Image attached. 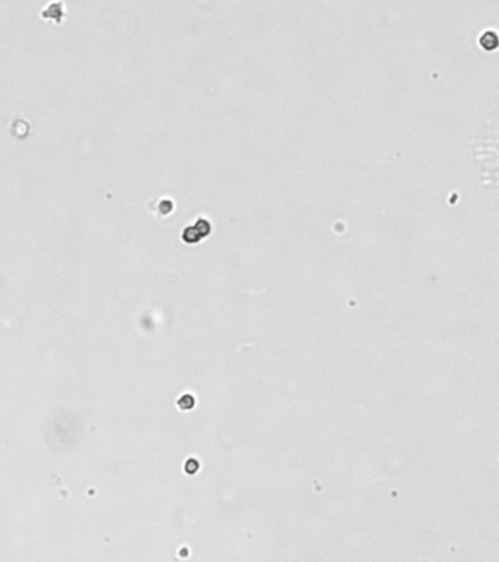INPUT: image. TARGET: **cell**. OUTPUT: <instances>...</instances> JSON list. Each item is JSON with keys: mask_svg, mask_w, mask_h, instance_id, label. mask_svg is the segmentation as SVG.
Here are the masks:
<instances>
[{"mask_svg": "<svg viewBox=\"0 0 499 562\" xmlns=\"http://www.w3.org/2000/svg\"><path fill=\"white\" fill-rule=\"evenodd\" d=\"M41 16H43L44 19L54 20V22H61L63 16H65V5H63L61 2H59V0L51 2L50 5H49L46 9L43 10Z\"/></svg>", "mask_w": 499, "mask_h": 562, "instance_id": "obj_1", "label": "cell"}]
</instances>
